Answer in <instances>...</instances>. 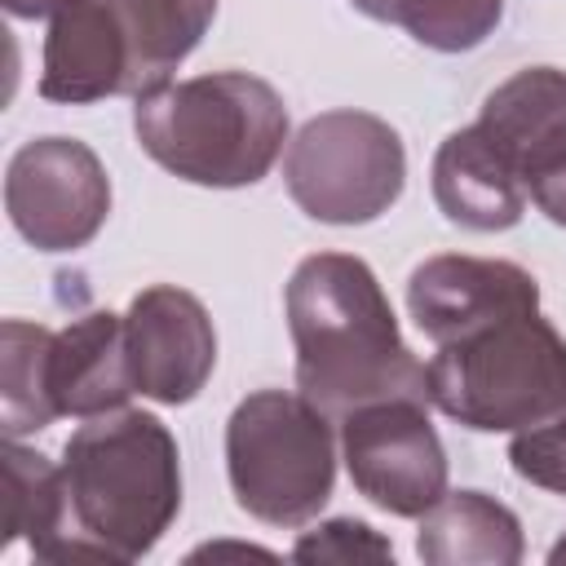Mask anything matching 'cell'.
Returning <instances> with one entry per match:
<instances>
[{"instance_id":"6da1fadb","label":"cell","mask_w":566,"mask_h":566,"mask_svg":"<svg viewBox=\"0 0 566 566\" xmlns=\"http://www.w3.org/2000/svg\"><path fill=\"white\" fill-rule=\"evenodd\" d=\"M296 345V389L332 420L385 402H429L424 363L407 349L371 265L349 252L305 256L283 292Z\"/></svg>"},{"instance_id":"7a4b0ae2","label":"cell","mask_w":566,"mask_h":566,"mask_svg":"<svg viewBox=\"0 0 566 566\" xmlns=\"http://www.w3.org/2000/svg\"><path fill=\"white\" fill-rule=\"evenodd\" d=\"M66 535L53 566L137 562L181 509V455L168 424L150 411L115 407L88 416L62 447Z\"/></svg>"},{"instance_id":"3957f363","label":"cell","mask_w":566,"mask_h":566,"mask_svg":"<svg viewBox=\"0 0 566 566\" xmlns=\"http://www.w3.org/2000/svg\"><path fill=\"white\" fill-rule=\"evenodd\" d=\"M217 18V0H71L49 18L40 97L84 106L172 84Z\"/></svg>"},{"instance_id":"277c9868","label":"cell","mask_w":566,"mask_h":566,"mask_svg":"<svg viewBox=\"0 0 566 566\" xmlns=\"http://www.w3.org/2000/svg\"><path fill=\"white\" fill-rule=\"evenodd\" d=\"M142 150L190 186H256L287 142V106L248 71H212L133 97Z\"/></svg>"},{"instance_id":"5b68a950","label":"cell","mask_w":566,"mask_h":566,"mask_svg":"<svg viewBox=\"0 0 566 566\" xmlns=\"http://www.w3.org/2000/svg\"><path fill=\"white\" fill-rule=\"evenodd\" d=\"M429 402L473 433H522L566 411V336L517 310L478 323L424 363Z\"/></svg>"},{"instance_id":"8992f818","label":"cell","mask_w":566,"mask_h":566,"mask_svg":"<svg viewBox=\"0 0 566 566\" xmlns=\"http://www.w3.org/2000/svg\"><path fill=\"white\" fill-rule=\"evenodd\" d=\"M226 473L243 513L270 526H305L336 482L332 416L305 394H248L226 420Z\"/></svg>"},{"instance_id":"52a82bcc","label":"cell","mask_w":566,"mask_h":566,"mask_svg":"<svg viewBox=\"0 0 566 566\" xmlns=\"http://www.w3.org/2000/svg\"><path fill=\"white\" fill-rule=\"evenodd\" d=\"M292 203L327 226H367L389 212L407 181V150L371 111H323L301 124L283 155Z\"/></svg>"},{"instance_id":"ba28073f","label":"cell","mask_w":566,"mask_h":566,"mask_svg":"<svg viewBox=\"0 0 566 566\" xmlns=\"http://www.w3.org/2000/svg\"><path fill=\"white\" fill-rule=\"evenodd\" d=\"M4 212L40 252L84 248L111 212V177L75 137H31L4 172Z\"/></svg>"},{"instance_id":"9c48e42d","label":"cell","mask_w":566,"mask_h":566,"mask_svg":"<svg viewBox=\"0 0 566 566\" xmlns=\"http://www.w3.org/2000/svg\"><path fill=\"white\" fill-rule=\"evenodd\" d=\"M340 455L358 495L394 517H420L447 495V451L416 398H385L340 416Z\"/></svg>"},{"instance_id":"30bf717a","label":"cell","mask_w":566,"mask_h":566,"mask_svg":"<svg viewBox=\"0 0 566 566\" xmlns=\"http://www.w3.org/2000/svg\"><path fill=\"white\" fill-rule=\"evenodd\" d=\"M473 124L495 142L526 199L553 226H566V71L526 66L509 75L486 93Z\"/></svg>"},{"instance_id":"8fae6325","label":"cell","mask_w":566,"mask_h":566,"mask_svg":"<svg viewBox=\"0 0 566 566\" xmlns=\"http://www.w3.org/2000/svg\"><path fill=\"white\" fill-rule=\"evenodd\" d=\"M124 349L137 394L164 407L190 402L217 367V332L203 301L172 283L133 296L124 314Z\"/></svg>"},{"instance_id":"7c38bea8","label":"cell","mask_w":566,"mask_h":566,"mask_svg":"<svg viewBox=\"0 0 566 566\" xmlns=\"http://www.w3.org/2000/svg\"><path fill=\"white\" fill-rule=\"evenodd\" d=\"M407 310H411L416 327L433 345H442L478 323L500 318V314L539 310V283L531 270H522L513 261L442 252L411 270Z\"/></svg>"},{"instance_id":"4fadbf2b","label":"cell","mask_w":566,"mask_h":566,"mask_svg":"<svg viewBox=\"0 0 566 566\" xmlns=\"http://www.w3.org/2000/svg\"><path fill=\"white\" fill-rule=\"evenodd\" d=\"M137 394L124 349V318L88 310L53 332L49 340V402L57 416H102Z\"/></svg>"},{"instance_id":"5bb4252c","label":"cell","mask_w":566,"mask_h":566,"mask_svg":"<svg viewBox=\"0 0 566 566\" xmlns=\"http://www.w3.org/2000/svg\"><path fill=\"white\" fill-rule=\"evenodd\" d=\"M433 199L447 221L464 230H509L526 212V190L495 150V142L469 124L455 128L433 155Z\"/></svg>"},{"instance_id":"9a60e30c","label":"cell","mask_w":566,"mask_h":566,"mask_svg":"<svg viewBox=\"0 0 566 566\" xmlns=\"http://www.w3.org/2000/svg\"><path fill=\"white\" fill-rule=\"evenodd\" d=\"M522 522L482 491H447L420 513L416 553L429 566H513L522 562Z\"/></svg>"},{"instance_id":"2e32d148","label":"cell","mask_w":566,"mask_h":566,"mask_svg":"<svg viewBox=\"0 0 566 566\" xmlns=\"http://www.w3.org/2000/svg\"><path fill=\"white\" fill-rule=\"evenodd\" d=\"M4 513H0V548L13 539H27L40 562H53L62 535H66V482L62 469L22 447L18 438H4Z\"/></svg>"},{"instance_id":"e0dca14e","label":"cell","mask_w":566,"mask_h":566,"mask_svg":"<svg viewBox=\"0 0 566 566\" xmlns=\"http://www.w3.org/2000/svg\"><path fill=\"white\" fill-rule=\"evenodd\" d=\"M49 340L53 327L4 318L0 323V424L4 438L49 429L57 420L49 402Z\"/></svg>"},{"instance_id":"ac0fdd59","label":"cell","mask_w":566,"mask_h":566,"mask_svg":"<svg viewBox=\"0 0 566 566\" xmlns=\"http://www.w3.org/2000/svg\"><path fill=\"white\" fill-rule=\"evenodd\" d=\"M349 4L376 22L402 27L416 44L438 53L478 49L504 13V0H349Z\"/></svg>"},{"instance_id":"d6986e66","label":"cell","mask_w":566,"mask_h":566,"mask_svg":"<svg viewBox=\"0 0 566 566\" xmlns=\"http://www.w3.org/2000/svg\"><path fill=\"white\" fill-rule=\"evenodd\" d=\"M292 557L296 562H394V548L367 522L332 517V522H323L314 531H301Z\"/></svg>"},{"instance_id":"ffe728a7","label":"cell","mask_w":566,"mask_h":566,"mask_svg":"<svg viewBox=\"0 0 566 566\" xmlns=\"http://www.w3.org/2000/svg\"><path fill=\"white\" fill-rule=\"evenodd\" d=\"M509 460H513V473L526 478L531 486L566 495V411H557L535 429H522L509 447Z\"/></svg>"},{"instance_id":"44dd1931","label":"cell","mask_w":566,"mask_h":566,"mask_svg":"<svg viewBox=\"0 0 566 566\" xmlns=\"http://www.w3.org/2000/svg\"><path fill=\"white\" fill-rule=\"evenodd\" d=\"M62 4H71V0H4V9L13 18H53Z\"/></svg>"},{"instance_id":"7402d4cb","label":"cell","mask_w":566,"mask_h":566,"mask_svg":"<svg viewBox=\"0 0 566 566\" xmlns=\"http://www.w3.org/2000/svg\"><path fill=\"white\" fill-rule=\"evenodd\" d=\"M548 562H553V566H562V562H566V535H562V539L548 548Z\"/></svg>"}]
</instances>
